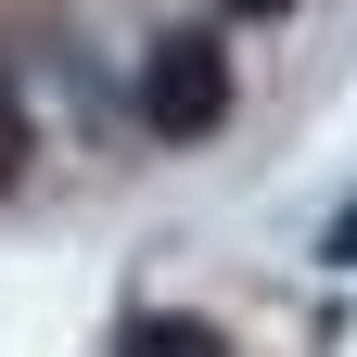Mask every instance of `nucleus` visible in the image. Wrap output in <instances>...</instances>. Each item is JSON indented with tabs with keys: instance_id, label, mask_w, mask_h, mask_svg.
I'll list each match as a JSON object with an SVG mask.
<instances>
[{
	"instance_id": "obj_1",
	"label": "nucleus",
	"mask_w": 357,
	"mask_h": 357,
	"mask_svg": "<svg viewBox=\"0 0 357 357\" xmlns=\"http://www.w3.org/2000/svg\"><path fill=\"white\" fill-rule=\"evenodd\" d=\"M217 115H230V52H217L204 26L153 38V64H141V128H153V141H204Z\"/></svg>"
},
{
	"instance_id": "obj_2",
	"label": "nucleus",
	"mask_w": 357,
	"mask_h": 357,
	"mask_svg": "<svg viewBox=\"0 0 357 357\" xmlns=\"http://www.w3.org/2000/svg\"><path fill=\"white\" fill-rule=\"evenodd\" d=\"M128 357H217V332H204V319H141Z\"/></svg>"
},
{
	"instance_id": "obj_3",
	"label": "nucleus",
	"mask_w": 357,
	"mask_h": 357,
	"mask_svg": "<svg viewBox=\"0 0 357 357\" xmlns=\"http://www.w3.org/2000/svg\"><path fill=\"white\" fill-rule=\"evenodd\" d=\"M332 255H344V268H357V204H344V217H332Z\"/></svg>"
},
{
	"instance_id": "obj_4",
	"label": "nucleus",
	"mask_w": 357,
	"mask_h": 357,
	"mask_svg": "<svg viewBox=\"0 0 357 357\" xmlns=\"http://www.w3.org/2000/svg\"><path fill=\"white\" fill-rule=\"evenodd\" d=\"M230 13H294V0H230Z\"/></svg>"
}]
</instances>
